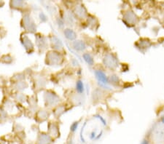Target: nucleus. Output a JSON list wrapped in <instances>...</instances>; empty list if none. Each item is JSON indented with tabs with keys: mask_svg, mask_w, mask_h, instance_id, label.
<instances>
[{
	"mask_svg": "<svg viewBox=\"0 0 164 144\" xmlns=\"http://www.w3.org/2000/svg\"><path fill=\"white\" fill-rule=\"evenodd\" d=\"M147 137L151 144H164V122L159 121L152 125Z\"/></svg>",
	"mask_w": 164,
	"mask_h": 144,
	"instance_id": "1",
	"label": "nucleus"
},
{
	"mask_svg": "<svg viewBox=\"0 0 164 144\" xmlns=\"http://www.w3.org/2000/svg\"><path fill=\"white\" fill-rule=\"evenodd\" d=\"M64 60L63 53L55 50H51L47 52L45 63L48 65H62Z\"/></svg>",
	"mask_w": 164,
	"mask_h": 144,
	"instance_id": "2",
	"label": "nucleus"
},
{
	"mask_svg": "<svg viewBox=\"0 0 164 144\" xmlns=\"http://www.w3.org/2000/svg\"><path fill=\"white\" fill-rule=\"evenodd\" d=\"M21 25L23 28H25L26 31L30 32V33H34V32L36 31L37 26L29 14H25L24 15L23 18H22Z\"/></svg>",
	"mask_w": 164,
	"mask_h": 144,
	"instance_id": "3",
	"label": "nucleus"
},
{
	"mask_svg": "<svg viewBox=\"0 0 164 144\" xmlns=\"http://www.w3.org/2000/svg\"><path fill=\"white\" fill-rule=\"evenodd\" d=\"M103 62H104V65L111 70H115L118 66V60H117L116 55L112 53L106 55Z\"/></svg>",
	"mask_w": 164,
	"mask_h": 144,
	"instance_id": "4",
	"label": "nucleus"
},
{
	"mask_svg": "<svg viewBox=\"0 0 164 144\" xmlns=\"http://www.w3.org/2000/svg\"><path fill=\"white\" fill-rule=\"evenodd\" d=\"M73 14L75 15V17H78L80 20H84V19L88 18V11L82 3H78L76 5H75L73 9Z\"/></svg>",
	"mask_w": 164,
	"mask_h": 144,
	"instance_id": "5",
	"label": "nucleus"
},
{
	"mask_svg": "<svg viewBox=\"0 0 164 144\" xmlns=\"http://www.w3.org/2000/svg\"><path fill=\"white\" fill-rule=\"evenodd\" d=\"M60 100V97L52 91H47L45 93V102L46 106H56Z\"/></svg>",
	"mask_w": 164,
	"mask_h": 144,
	"instance_id": "6",
	"label": "nucleus"
},
{
	"mask_svg": "<svg viewBox=\"0 0 164 144\" xmlns=\"http://www.w3.org/2000/svg\"><path fill=\"white\" fill-rule=\"evenodd\" d=\"M35 40H36V44L37 46L38 49L40 52L46 50L48 47V38L45 36L44 35L41 33H37L35 36Z\"/></svg>",
	"mask_w": 164,
	"mask_h": 144,
	"instance_id": "7",
	"label": "nucleus"
},
{
	"mask_svg": "<svg viewBox=\"0 0 164 144\" xmlns=\"http://www.w3.org/2000/svg\"><path fill=\"white\" fill-rule=\"evenodd\" d=\"M123 18L125 23L130 25H135L139 20L137 16L131 9H128L125 11L123 14Z\"/></svg>",
	"mask_w": 164,
	"mask_h": 144,
	"instance_id": "8",
	"label": "nucleus"
},
{
	"mask_svg": "<svg viewBox=\"0 0 164 144\" xmlns=\"http://www.w3.org/2000/svg\"><path fill=\"white\" fill-rule=\"evenodd\" d=\"M50 42H51V46L53 49H54L55 51L61 52L62 53V50H64V47L63 44L60 39L56 36V35L52 34L50 35Z\"/></svg>",
	"mask_w": 164,
	"mask_h": 144,
	"instance_id": "9",
	"label": "nucleus"
},
{
	"mask_svg": "<svg viewBox=\"0 0 164 144\" xmlns=\"http://www.w3.org/2000/svg\"><path fill=\"white\" fill-rule=\"evenodd\" d=\"M20 40H21V42L23 44V47H25L26 51L29 53H31L34 51V44L31 42V39H29V38L28 37L27 35H26L25 33L21 34L20 36Z\"/></svg>",
	"mask_w": 164,
	"mask_h": 144,
	"instance_id": "10",
	"label": "nucleus"
},
{
	"mask_svg": "<svg viewBox=\"0 0 164 144\" xmlns=\"http://www.w3.org/2000/svg\"><path fill=\"white\" fill-rule=\"evenodd\" d=\"M54 139L48 133H40L37 137L36 144H52Z\"/></svg>",
	"mask_w": 164,
	"mask_h": 144,
	"instance_id": "11",
	"label": "nucleus"
},
{
	"mask_svg": "<svg viewBox=\"0 0 164 144\" xmlns=\"http://www.w3.org/2000/svg\"><path fill=\"white\" fill-rule=\"evenodd\" d=\"M48 134L53 137V138H57L59 136H60V132H59V129L58 125H56L54 123H51L49 124L48 127Z\"/></svg>",
	"mask_w": 164,
	"mask_h": 144,
	"instance_id": "12",
	"label": "nucleus"
},
{
	"mask_svg": "<svg viewBox=\"0 0 164 144\" xmlns=\"http://www.w3.org/2000/svg\"><path fill=\"white\" fill-rule=\"evenodd\" d=\"M72 46L73 49L78 51H83L86 49V44L81 40H75L73 41L72 43Z\"/></svg>",
	"mask_w": 164,
	"mask_h": 144,
	"instance_id": "13",
	"label": "nucleus"
},
{
	"mask_svg": "<svg viewBox=\"0 0 164 144\" xmlns=\"http://www.w3.org/2000/svg\"><path fill=\"white\" fill-rule=\"evenodd\" d=\"M64 35L67 39L70 41H74L77 37V34L75 31L71 28H66L64 30Z\"/></svg>",
	"mask_w": 164,
	"mask_h": 144,
	"instance_id": "14",
	"label": "nucleus"
},
{
	"mask_svg": "<svg viewBox=\"0 0 164 144\" xmlns=\"http://www.w3.org/2000/svg\"><path fill=\"white\" fill-rule=\"evenodd\" d=\"M76 89H77V90H78V92H82V91L83 90V83H82V81H80V80L77 81V83H76Z\"/></svg>",
	"mask_w": 164,
	"mask_h": 144,
	"instance_id": "15",
	"label": "nucleus"
},
{
	"mask_svg": "<svg viewBox=\"0 0 164 144\" xmlns=\"http://www.w3.org/2000/svg\"><path fill=\"white\" fill-rule=\"evenodd\" d=\"M78 122H74L73 124H72V126L70 127V130L72 131V132L75 131V129H76L77 127H78Z\"/></svg>",
	"mask_w": 164,
	"mask_h": 144,
	"instance_id": "16",
	"label": "nucleus"
},
{
	"mask_svg": "<svg viewBox=\"0 0 164 144\" xmlns=\"http://www.w3.org/2000/svg\"><path fill=\"white\" fill-rule=\"evenodd\" d=\"M141 144H151V142L150 140H149V137H147V136H146L145 138L143 139V140L141 141Z\"/></svg>",
	"mask_w": 164,
	"mask_h": 144,
	"instance_id": "17",
	"label": "nucleus"
}]
</instances>
